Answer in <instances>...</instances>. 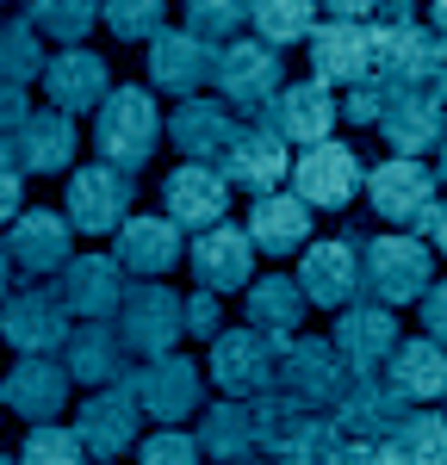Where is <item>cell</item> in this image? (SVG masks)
I'll return each instance as SVG.
<instances>
[{
  "label": "cell",
  "instance_id": "cell-1",
  "mask_svg": "<svg viewBox=\"0 0 447 465\" xmlns=\"http://www.w3.org/2000/svg\"><path fill=\"white\" fill-rule=\"evenodd\" d=\"M162 143V112L149 100V87H112L100 118H94V149L118 174H137Z\"/></svg>",
  "mask_w": 447,
  "mask_h": 465
},
{
  "label": "cell",
  "instance_id": "cell-2",
  "mask_svg": "<svg viewBox=\"0 0 447 465\" xmlns=\"http://www.w3.org/2000/svg\"><path fill=\"white\" fill-rule=\"evenodd\" d=\"M361 286L372 304H416L422 292L435 286V254L422 236H379L361 249Z\"/></svg>",
  "mask_w": 447,
  "mask_h": 465
},
{
  "label": "cell",
  "instance_id": "cell-3",
  "mask_svg": "<svg viewBox=\"0 0 447 465\" xmlns=\"http://www.w3.org/2000/svg\"><path fill=\"white\" fill-rule=\"evenodd\" d=\"M293 341H298V335H293ZM293 341H273V335H255V329H224V335H212V379L224 385V397L273 391L280 360H286Z\"/></svg>",
  "mask_w": 447,
  "mask_h": 465
},
{
  "label": "cell",
  "instance_id": "cell-4",
  "mask_svg": "<svg viewBox=\"0 0 447 465\" xmlns=\"http://www.w3.org/2000/svg\"><path fill=\"white\" fill-rule=\"evenodd\" d=\"M280 74H286V63H280L273 44H261V37H236V44H224V50H218L212 81H218L224 106L267 112V106H273V94H280Z\"/></svg>",
  "mask_w": 447,
  "mask_h": 465
},
{
  "label": "cell",
  "instance_id": "cell-5",
  "mask_svg": "<svg viewBox=\"0 0 447 465\" xmlns=\"http://www.w3.org/2000/svg\"><path fill=\"white\" fill-rule=\"evenodd\" d=\"M124 205H131V174H118L106 162H87V168L69 174V193H63L69 230H81V236H118V223L131 217Z\"/></svg>",
  "mask_w": 447,
  "mask_h": 465
},
{
  "label": "cell",
  "instance_id": "cell-6",
  "mask_svg": "<svg viewBox=\"0 0 447 465\" xmlns=\"http://www.w3.org/2000/svg\"><path fill=\"white\" fill-rule=\"evenodd\" d=\"M311 69L323 87H367L379 69V32L361 19H330L323 32H311Z\"/></svg>",
  "mask_w": 447,
  "mask_h": 465
},
{
  "label": "cell",
  "instance_id": "cell-7",
  "mask_svg": "<svg viewBox=\"0 0 447 465\" xmlns=\"http://www.w3.org/2000/svg\"><path fill=\"white\" fill-rule=\"evenodd\" d=\"M118 341L131 348V354H174V341H181V298L168 286H124V304H118Z\"/></svg>",
  "mask_w": 447,
  "mask_h": 465
},
{
  "label": "cell",
  "instance_id": "cell-8",
  "mask_svg": "<svg viewBox=\"0 0 447 465\" xmlns=\"http://www.w3.org/2000/svg\"><path fill=\"white\" fill-rule=\"evenodd\" d=\"M0 335H6L13 354H63V341H69V304H63V292H44V286L13 292L0 304Z\"/></svg>",
  "mask_w": 447,
  "mask_h": 465
},
{
  "label": "cell",
  "instance_id": "cell-9",
  "mask_svg": "<svg viewBox=\"0 0 447 465\" xmlns=\"http://www.w3.org/2000/svg\"><path fill=\"white\" fill-rule=\"evenodd\" d=\"M361 186H367V174H361V155L348 143H311L304 155H293V193L304 205L348 212Z\"/></svg>",
  "mask_w": 447,
  "mask_h": 465
},
{
  "label": "cell",
  "instance_id": "cell-10",
  "mask_svg": "<svg viewBox=\"0 0 447 465\" xmlns=\"http://www.w3.org/2000/svg\"><path fill=\"white\" fill-rule=\"evenodd\" d=\"M447 69V44L422 25H404V32L379 37V69L372 81L392 87V94H435V81Z\"/></svg>",
  "mask_w": 447,
  "mask_h": 465
},
{
  "label": "cell",
  "instance_id": "cell-11",
  "mask_svg": "<svg viewBox=\"0 0 447 465\" xmlns=\"http://www.w3.org/2000/svg\"><path fill=\"white\" fill-rule=\"evenodd\" d=\"M335 354H342V366L354 372V379H372V372H385V360H392V348H398V317L385 311V304H348V311H335Z\"/></svg>",
  "mask_w": 447,
  "mask_h": 465
},
{
  "label": "cell",
  "instance_id": "cell-12",
  "mask_svg": "<svg viewBox=\"0 0 447 465\" xmlns=\"http://www.w3.org/2000/svg\"><path fill=\"white\" fill-rule=\"evenodd\" d=\"M131 391H137V403H144V416H155V422H181V416H193L199 403H205V385H199V366L186 354H162V360H144L131 379H124Z\"/></svg>",
  "mask_w": 447,
  "mask_h": 465
},
{
  "label": "cell",
  "instance_id": "cell-13",
  "mask_svg": "<svg viewBox=\"0 0 447 465\" xmlns=\"http://www.w3.org/2000/svg\"><path fill=\"white\" fill-rule=\"evenodd\" d=\"M137 422H144V403H137L131 385H106L74 410V434H81L87 460H106V465L137 440Z\"/></svg>",
  "mask_w": 447,
  "mask_h": 465
},
{
  "label": "cell",
  "instance_id": "cell-14",
  "mask_svg": "<svg viewBox=\"0 0 447 465\" xmlns=\"http://www.w3.org/2000/svg\"><path fill=\"white\" fill-rule=\"evenodd\" d=\"M367 193H372V212L385 217V223H429L435 217V174L422 168V162H410V155H392V162H379L367 174Z\"/></svg>",
  "mask_w": 447,
  "mask_h": 465
},
{
  "label": "cell",
  "instance_id": "cell-15",
  "mask_svg": "<svg viewBox=\"0 0 447 465\" xmlns=\"http://www.w3.org/2000/svg\"><path fill=\"white\" fill-rule=\"evenodd\" d=\"M0 403L19 416V422H56L63 416V403H69V372H63V360L50 354H19L13 360V372L0 379Z\"/></svg>",
  "mask_w": 447,
  "mask_h": 465
},
{
  "label": "cell",
  "instance_id": "cell-16",
  "mask_svg": "<svg viewBox=\"0 0 447 465\" xmlns=\"http://www.w3.org/2000/svg\"><path fill=\"white\" fill-rule=\"evenodd\" d=\"M218 174L230 186H249V193H280V180L293 174V155H286V137H273L267 124H236V137L224 143Z\"/></svg>",
  "mask_w": 447,
  "mask_h": 465
},
{
  "label": "cell",
  "instance_id": "cell-17",
  "mask_svg": "<svg viewBox=\"0 0 447 465\" xmlns=\"http://www.w3.org/2000/svg\"><path fill=\"white\" fill-rule=\"evenodd\" d=\"M186 267H193L199 292H249V280H255V242L236 223H212V230H199Z\"/></svg>",
  "mask_w": 447,
  "mask_h": 465
},
{
  "label": "cell",
  "instance_id": "cell-18",
  "mask_svg": "<svg viewBox=\"0 0 447 465\" xmlns=\"http://www.w3.org/2000/svg\"><path fill=\"white\" fill-rule=\"evenodd\" d=\"M410 410H416V403H404V397L392 391L385 372H372V379H348V391H342V403H335V429L348 434L354 447H379Z\"/></svg>",
  "mask_w": 447,
  "mask_h": 465
},
{
  "label": "cell",
  "instance_id": "cell-19",
  "mask_svg": "<svg viewBox=\"0 0 447 465\" xmlns=\"http://www.w3.org/2000/svg\"><path fill=\"white\" fill-rule=\"evenodd\" d=\"M44 94H50V106L56 112H100L112 94V69L100 50H87V44H74V50H56L50 63H44Z\"/></svg>",
  "mask_w": 447,
  "mask_h": 465
},
{
  "label": "cell",
  "instance_id": "cell-20",
  "mask_svg": "<svg viewBox=\"0 0 447 465\" xmlns=\"http://www.w3.org/2000/svg\"><path fill=\"white\" fill-rule=\"evenodd\" d=\"M6 261L19 273H63L74 261V230L63 212H19L6 223Z\"/></svg>",
  "mask_w": 447,
  "mask_h": 465
},
{
  "label": "cell",
  "instance_id": "cell-21",
  "mask_svg": "<svg viewBox=\"0 0 447 465\" xmlns=\"http://www.w3.org/2000/svg\"><path fill=\"white\" fill-rule=\"evenodd\" d=\"M162 205H168V223L174 230H212V223H224L230 180L212 162H181L174 174L162 180Z\"/></svg>",
  "mask_w": 447,
  "mask_h": 465
},
{
  "label": "cell",
  "instance_id": "cell-22",
  "mask_svg": "<svg viewBox=\"0 0 447 465\" xmlns=\"http://www.w3.org/2000/svg\"><path fill=\"white\" fill-rule=\"evenodd\" d=\"M298 292H304V304L348 311L361 298V249L354 242H311L298 254Z\"/></svg>",
  "mask_w": 447,
  "mask_h": 465
},
{
  "label": "cell",
  "instance_id": "cell-23",
  "mask_svg": "<svg viewBox=\"0 0 447 465\" xmlns=\"http://www.w3.org/2000/svg\"><path fill=\"white\" fill-rule=\"evenodd\" d=\"M348 379H354V372L342 366L335 341H293L286 360H280V391L298 397L304 410H317V403H342Z\"/></svg>",
  "mask_w": 447,
  "mask_h": 465
},
{
  "label": "cell",
  "instance_id": "cell-24",
  "mask_svg": "<svg viewBox=\"0 0 447 465\" xmlns=\"http://www.w3.org/2000/svg\"><path fill=\"white\" fill-rule=\"evenodd\" d=\"M379 137L392 143V155L422 162V149H442L447 137V112L435 94H392L385 87V106H379Z\"/></svg>",
  "mask_w": 447,
  "mask_h": 465
},
{
  "label": "cell",
  "instance_id": "cell-25",
  "mask_svg": "<svg viewBox=\"0 0 447 465\" xmlns=\"http://www.w3.org/2000/svg\"><path fill=\"white\" fill-rule=\"evenodd\" d=\"M6 149H13V168L19 174H63L74 162V149H81V137H74V118L56 106H37L13 137H6Z\"/></svg>",
  "mask_w": 447,
  "mask_h": 465
},
{
  "label": "cell",
  "instance_id": "cell-26",
  "mask_svg": "<svg viewBox=\"0 0 447 465\" xmlns=\"http://www.w3.org/2000/svg\"><path fill=\"white\" fill-rule=\"evenodd\" d=\"M218 69V50L199 44L193 32H155L149 37V81L174 100H199V87Z\"/></svg>",
  "mask_w": 447,
  "mask_h": 465
},
{
  "label": "cell",
  "instance_id": "cell-27",
  "mask_svg": "<svg viewBox=\"0 0 447 465\" xmlns=\"http://www.w3.org/2000/svg\"><path fill=\"white\" fill-rule=\"evenodd\" d=\"M342 118V106L330 100V87L323 81H293V87H280L273 94V106H267V131L273 137H286V143H330V124Z\"/></svg>",
  "mask_w": 447,
  "mask_h": 465
},
{
  "label": "cell",
  "instance_id": "cell-28",
  "mask_svg": "<svg viewBox=\"0 0 447 465\" xmlns=\"http://www.w3.org/2000/svg\"><path fill=\"white\" fill-rule=\"evenodd\" d=\"M63 304L87 322L118 317V304H124V267L112 254H74L69 267H63Z\"/></svg>",
  "mask_w": 447,
  "mask_h": 465
},
{
  "label": "cell",
  "instance_id": "cell-29",
  "mask_svg": "<svg viewBox=\"0 0 447 465\" xmlns=\"http://www.w3.org/2000/svg\"><path fill=\"white\" fill-rule=\"evenodd\" d=\"M112 261L137 280H162L174 261H181V230L168 217H124L118 223V242H112Z\"/></svg>",
  "mask_w": 447,
  "mask_h": 465
},
{
  "label": "cell",
  "instance_id": "cell-30",
  "mask_svg": "<svg viewBox=\"0 0 447 465\" xmlns=\"http://www.w3.org/2000/svg\"><path fill=\"white\" fill-rule=\"evenodd\" d=\"M249 242L261 254H304L311 249V205L298 193H261L249 205Z\"/></svg>",
  "mask_w": 447,
  "mask_h": 465
},
{
  "label": "cell",
  "instance_id": "cell-31",
  "mask_svg": "<svg viewBox=\"0 0 447 465\" xmlns=\"http://www.w3.org/2000/svg\"><path fill=\"white\" fill-rule=\"evenodd\" d=\"M385 385L404 397V403H435V397H447V354H442V341H429V335L398 341L392 360H385Z\"/></svg>",
  "mask_w": 447,
  "mask_h": 465
},
{
  "label": "cell",
  "instance_id": "cell-32",
  "mask_svg": "<svg viewBox=\"0 0 447 465\" xmlns=\"http://www.w3.org/2000/svg\"><path fill=\"white\" fill-rule=\"evenodd\" d=\"M63 372H69L74 385H118V379H124V341H118V329H106V322L69 329V341H63Z\"/></svg>",
  "mask_w": 447,
  "mask_h": 465
},
{
  "label": "cell",
  "instance_id": "cell-33",
  "mask_svg": "<svg viewBox=\"0 0 447 465\" xmlns=\"http://www.w3.org/2000/svg\"><path fill=\"white\" fill-rule=\"evenodd\" d=\"M199 453L205 460H230L243 465L255 453V403H243V397H224V403H205V422H199Z\"/></svg>",
  "mask_w": 447,
  "mask_h": 465
},
{
  "label": "cell",
  "instance_id": "cell-34",
  "mask_svg": "<svg viewBox=\"0 0 447 465\" xmlns=\"http://www.w3.org/2000/svg\"><path fill=\"white\" fill-rule=\"evenodd\" d=\"M249 329L255 335H273V341H293L298 322H304V292H298V280H286V273H267V280H249Z\"/></svg>",
  "mask_w": 447,
  "mask_h": 465
},
{
  "label": "cell",
  "instance_id": "cell-35",
  "mask_svg": "<svg viewBox=\"0 0 447 465\" xmlns=\"http://www.w3.org/2000/svg\"><path fill=\"white\" fill-rule=\"evenodd\" d=\"M168 131H174V149L193 155V162L224 155V143L236 137V124H230V106H224V100H181Z\"/></svg>",
  "mask_w": 447,
  "mask_h": 465
},
{
  "label": "cell",
  "instance_id": "cell-36",
  "mask_svg": "<svg viewBox=\"0 0 447 465\" xmlns=\"http://www.w3.org/2000/svg\"><path fill=\"white\" fill-rule=\"evenodd\" d=\"M311 422H317V416H311L298 397H286V391H261L255 397V447H261V453H273V465L311 434Z\"/></svg>",
  "mask_w": 447,
  "mask_h": 465
},
{
  "label": "cell",
  "instance_id": "cell-37",
  "mask_svg": "<svg viewBox=\"0 0 447 465\" xmlns=\"http://www.w3.org/2000/svg\"><path fill=\"white\" fill-rule=\"evenodd\" d=\"M379 447H385L392 465H447V416H435V410H410Z\"/></svg>",
  "mask_w": 447,
  "mask_h": 465
},
{
  "label": "cell",
  "instance_id": "cell-38",
  "mask_svg": "<svg viewBox=\"0 0 447 465\" xmlns=\"http://www.w3.org/2000/svg\"><path fill=\"white\" fill-rule=\"evenodd\" d=\"M44 37L32 32V19H0V94H32V81H44Z\"/></svg>",
  "mask_w": 447,
  "mask_h": 465
},
{
  "label": "cell",
  "instance_id": "cell-39",
  "mask_svg": "<svg viewBox=\"0 0 447 465\" xmlns=\"http://www.w3.org/2000/svg\"><path fill=\"white\" fill-rule=\"evenodd\" d=\"M249 25L261 32V44L286 50V44H298V37L317 32V0H255Z\"/></svg>",
  "mask_w": 447,
  "mask_h": 465
},
{
  "label": "cell",
  "instance_id": "cell-40",
  "mask_svg": "<svg viewBox=\"0 0 447 465\" xmlns=\"http://www.w3.org/2000/svg\"><path fill=\"white\" fill-rule=\"evenodd\" d=\"M94 25H100V0H32V32L56 37L63 50H74Z\"/></svg>",
  "mask_w": 447,
  "mask_h": 465
},
{
  "label": "cell",
  "instance_id": "cell-41",
  "mask_svg": "<svg viewBox=\"0 0 447 465\" xmlns=\"http://www.w3.org/2000/svg\"><path fill=\"white\" fill-rule=\"evenodd\" d=\"M249 13H255V0H186V32L199 44H212V50H224L249 25Z\"/></svg>",
  "mask_w": 447,
  "mask_h": 465
},
{
  "label": "cell",
  "instance_id": "cell-42",
  "mask_svg": "<svg viewBox=\"0 0 447 465\" xmlns=\"http://www.w3.org/2000/svg\"><path fill=\"white\" fill-rule=\"evenodd\" d=\"M100 19L112 25V37L149 44L155 32H168V0H100Z\"/></svg>",
  "mask_w": 447,
  "mask_h": 465
},
{
  "label": "cell",
  "instance_id": "cell-43",
  "mask_svg": "<svg viewBox=\"0 0 447 465\" xmlns=\"http://www.w3.org/2000/svg\"><path fill=\"white\" fill-rule=\"evenodd\" d=\"M19 465H87V447L74 429H56V422H37L19 447Z\"/></svg>",
  "mask_w": 447,
  "mask_h": 465
},
{
  "label": "cell",
  "instance_id": "cell-44",
  "mask_svg": "<svg viewBox=\"0 0 447 465\" xmlns=\"http://www.w3.org/2000/svg\"><path fill=\"white\" fill-rule=\"evenodd\" d=\"M348 447H354V440L335 429V422H323V416H317V422H311V434H304V440H298L280 465H348Z\"/></svg>",
  "mask_w": 447,
  "mask_h": 465
},
{
  "label": "cell",
  "instance_id": "cell-45",
  "mask_svg": "<svg viewBox=\"0 0 447 465\" xmlns=\"http://www.w3.org/2000/svg\"><path fill=\"white\" fill-rule=\"evenodd\" d=\"M205 453H199V440L181 429H155L144 440V465H199Z\"/></svg>",
  "mask_w": 447,
  "mask_h": 465
},
{
  "label": "cell",
  "instance_id": "cell-46",
  "mask_svg": "<svg viewBox=\"0 0 447 465\" xmlns=\"http://www.w3.org/2000/svg\"><path fill=\"white\" fill-rule=\"evenodd\" d=\"M218 311H224L218 292H193V298H181V329L212 341V335H218Z\"/></svg>",
  "mask_w": 447,
  "mask_h": 465
},
{
  "label": "cell",
  "instance_id": "cell-47",
  "mask_svg": "<svg viewBox=\"0 0 447 465\" xmlns=\"http://www.w3.org/2000/svg\"><path fill=\"white\" fill-rule=\"evenodd\" d=\"M19 205H25V174L13 168V149L0 143V230L19 217Z\"/></svg>",
  "mask_w": 447,
  "mask_h": 465
},
{
  "label": "cell",
  "instance_id": "cell-48",
  "mask_svg": "<svg viewBox=\"0 0 447 465\" xmlns=\"http://www.w3.org/2000/svg\"><path fill=\"white\" fill-rule=\"evenodd\" d=\"M379 106H385V87L367 81V87H354V94L342 100V118H348V124H379Z\"/></svg>",
  "mask_w": 447,
  "mask_h": 465
},
{
  "label": "cell",
  "instance_id": "cell-49",
  "mask_svg": "<svg viewBox=\"0 0 447 465\" xmlns=\"http://www.w3.org/2000/svg\"><path fill=\"white\" fill-rule=\"evenodd\" d=\"M422 329H429V341H442L447 348V280L422 292Z\"/></svg>",
  "mask_w": 447,
  "mask_h": 465
},
{
  "label": "cell",
  "instance_id": "cell-50",
  "mask_svg": "<svg viewBox=\"0 0 447 465\" xmlns=\"http://www.w3.org/2000/svg\"><path fill=\"white\" fill-rule=\"evenodd\" d=\"M404 25H416V0H379V6H372V32L379 37L404 32Z\"/></svg>",
  "mask_w": 447,
  "mask_h": 465
},
{
  "label": "cell",
  "instance_id": "cell-51",
  "mask_svg": "<svg viewBox=\"0 0 447 465\" xmlns=\"http://www.w3.org/2000/svg\"><path fill=\"white\" fill-rule=\"evenodd\" d=\"M32 118V106H25V94H0V137H13L19 124Z\"/></svg>",
  "mask_w": 447,
  "mask_h": 465
},
{
  "label": "cell",
  "instance_id": "cell-52",
  "mask_svg": "<svg viewBox=\"0 0 447 465\" xmlns=\"http://www.w3.org/2000/svg\"><path fill=\"white\" fill-rule=\"evenodd\" d=\"M422 236H429V254H435V261H447V199L435 205V217L422 223Z\"/></svg>",
  "mask_w": 447,
  "mask_h": 465
},
{
  "label": "cell",
  "instance_id": "cell-53",
  "mask_svg": "<svg viewBox=\"0 0 447 465\" xmlns=\"http://www.w3.org/2000/svg\"><path fill=\"white\" fill-rule=\"evenodd\" d=\"M317 6H330V19H367L379 0H317Z\"/></svg>",
  "mask_w": 447,
  "mask_h": 465
},
{
  "label": "cell",
  "instance_id": "cell-54",
  "mask_svg": "<svg viewBox=\"0 0 447 465\" xmlns=\"http://www.w3.org/2000/svg\"><path fill=\"white\" fill-rule=\"evenodd\" d=\"M348 465H392L385 447H348Z\"/></svg>",
  "mask_w": 447,
  "mask_h": 465
},
{
  "label": "cell",
  "instance_id": "cell-55",
  "mask_svg": "<svg viewBox=\"0 0 447 465\" xmlns=\"http://www.w3.org/2000/svg\"><path fill=\"white\" fill-rule=\"evenodd\" d=\"M429 19H435L429 32H435V37H442V44H447V0H435V6H429Z\"/></svg>",
  "mask_w": 447,
  "mask_h": 465
},
{
  "label": "cell",
  "instance_id": "cell-56",
  "mask_svg": "<svg viewBox=\"0 0 447 465\" xmlns=\"http://www.w3.org/2000/svg\"><path fill=\"white\" fill-rule=\"evenodd\" d=\"M6 280H13V261H6V249H0V304H6Z\"/></svg>",
  "mask_w": 447,
  "mask_h": 465
},
{
  "label": "cell",
  "instance_id": "cell-57",
  "mask_svg": "<svg viewBox=\"0 0 447 465\" xmlns=\"http://www.w3.org/2000/svg\"><path fill=\"white\" fill-rule=\"evenodd\" d=\"M435 100H442V112H447V69H442V81H435Z\"/></svg>",
  "mask_w": 447,
  "mask_h": 465
},
{
  "label": "cell",
  "instance_id": "cell-58",
  "mask_svg": "<svg viewBox=\"0 0 447 465\" xmlns=\"http://www.w3.org/2000/svg\"><path fill=\"white\" fill-rule=\"evenodd\" d=\"M442 180H447V137H442Z\"/></svg>",
  "mask_w": 447,
  "mask_h": 465
},
{
  "label": "cell",
  "instance_id": "cell-59",
  "mask_svg": "<svg viewBox=\"0 0 447 465\" xmlns=\"http://www.w3.org/2000/svg\"><path fill=\"white\" fill-rule=\"evenodd\" d=\"M243 465H273V460H243Z\"/></svg>",
  "mask_w": 447,
  "mask_h": 465
},
{
  "label": "cell",
  "instance_id": "cell-60",
  "mask_svg": "<svg viewBox=\"0 0 447 465\" xmlns=\"http://www.w3.org/2000/svg\"><path fill=\"white\" fill-rule=\"evenodd\" d=\"M0 465H19V460H6V453H0Z\"/></svg>",
  "mask_w": 447,
  "mask_h": 465
},
{
  "label": "cell",
  "instance_id": "cell-61",
  "mask_svg": "<svg viewBox=\"0 0 447 465\" xmlns=\"http://www.w3.org/2000/svg\"><path fill=\"white\" fill-rule=\"evenodd\" d=\"M0 143H6V137H0Z\"/></svg>",
  "mask_w": 447,
  "mask_h": 465
},
{
  "label": "cell",
  "instance_id": "cell-62",
  "mask_svg": "<svg viewBox=\"0 0 447 465\" xmlns=\"http://www.w3.org/2000/svg\"><path fill=\"white\" fill-rule=\"evenodd\" d=\"M0 6H6V0H0Z\"/></svg>",
  "mask_w": 447,
  "mask_h": 465
},
{
  "label": "cell",
  "instance_id": "cell-63",
  "mask_svg": "<svg viewBox=\"0 0 447 465\" xmlns=\"http://www.w3.org/2000/svg\"><path fill=\"white\" fill-rule=\"evenodd\" d=\"M25 6H32V0H25Z\"/></svg>",
  "mask_w": 447,
  "mask_h": 465
},
{
  "label": "cell",
  "instance_id": "cell-64",
  "mask_svg": "<svg viewBox=\"0 0 447 465\" xmlns=\"http://www.w3.org/2000/svg\"><path fill=\"white\" fill-rule=\"evenodd\" d=\"M0 410H6V403H0Z\"/></svg>",
  "mask_w": 447,
  "mask_h": 465
}]
</instances>
